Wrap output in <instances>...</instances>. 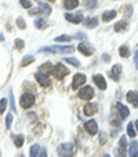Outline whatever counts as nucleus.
Segmentation results:
<instances>
[{
  "label": "nucleus",
  "instance_id": "obj_1",
  "mask_svg": "<svg viewBox=\"0 0 138 157\" xmlns=\"http://www.w3.org/2000/svg\"><path fill=\"white\" fill-rule=\"evenodd\" d=\"M75 48L73 46H53V48H41L39 49V52H48V53H62V54H69L73 53Z\"/></svg>",
  "mask_w": 138,
  "mask_h": 157
},
{
  "label": "nucleus",
  "instance_id": "obj_2",
  "mask_svg": "<svg viewBox=\"0 0 138 157\" xmlns=\"http://www.w3.org/2000/svg\"><path fill=\"white\" fill-rule=\"evenodd\" d=\"M57 151H58V154L61 157H72V154H73V145H72V143L59 145Z\"/></svg>",
  "mask_w": 138,
  "mask_h": 157
},
{
  "label": "nucleus",
  "instance_id": "obj_3",
  "mask_svg": "<svg viewBox=\"0 0 138 157\" xmlns=\"http://www.w3.org/2000/svg\"><path fill=\"white\" fill-rule=\"evenodd\" d=\"M51 74H53L55 78H58V79H61V78L66 77V75L69 74V70H68L64 64H61V63H58V64H57L55 67H54V68H53V71H51Z\"/></svg>",
  "mask_w": 138,
  "mask_h": 157
},
{
  "label": "nucleus",
  "instance_id": "obj_4",
  "mask_svg": "<svg viewBox=\"0 0 138 157\" xmlns=\"http://www.w3.org/2000/svg\"><path fill=\"white\" fill-rule=\"evenodd\" d=\"M19 104L22 109H29V107H32L35 104V96L30 95V93H25V95L21 96Z\"/></svg>",
  "mask_w": 138,
  "mask_h": 157
},
{
  "label": "nucleus",
  "instance_id": "obj_5",
  "mask_svg": "<svg viewBox=\"0 0 138 157\" xmlns=\"http://www.w3.org/2000/svg\"><path fill=\"white\" fill-rule=\"evenodd\" d=\"M77 49H79V52L83 56H91V54L94 53V48L90 43H87V42H80Z\"/></svg>",
  "mask_w": 138,
  "mask_h": 157
},
{
  "label": "nucleus",
  "instance_id": "obj_6",
  "mask_svg": "<svg viewBox=\"0 0 138 157\" xmlns=\"http://www.w3.org/2000/svg\"><path fill=\"white\" fill-rule=\"evenodd\" d=\"M94 96V89L91 86H84L83 89H80L79 92V98L83 99V100H91Z\"/></svg>",
  "mask_w": 138,
  "mask_h": 157
},
{
  "label": "nucleus",
  "instance_id": "obj_7",
  "mask_svg": "<svg viewBox=\"0 0 138 157\" xmlns=\"http://www.w3.org/2000/svg\"><path fill=\"white\" fill-rule=\"evenodd\" d=\"M35 77H36V81H37L41 86H50L51 85V81H50V78H48V75L46 74V72L39 71V72H36Z\"/></svg>",
  "mask_w": 138,
  "mask_h": 157
},
{
  "label": "nucleus",
  "instance_id": "obj_8",
  "mask_svg": "<svg viewBox=\"0 0 138 157\" xmlns=\"http://www.w3.org/2000/svg\"><path fill=\"white\" fill-rule=\"evenodd\" d=\"M86 83V77L83 74H76L73 77V82H72V89H77Z\"/></svg>",
  "mask_w": 138,
  "mask_h": 157
},
{
  "label": "nucleus",
  "instance_id": "obj_9",
  "mask_svg": "<svg viewBox=\"0 0 138 157\" xmlns=\"http://www.w3.org/2000/svg\"><path fill=\"white\" fill-rule=\"evenodd\" d=\"M84 129L87 131L90 135H95V133L98 132V125L94 120H90V121H87L84 124Z\"/></svg>",
  "mask_w": 138,
  "mask_h": 157
},
{
  "label": "nucleus",
  "instance_id": "obj_10",
  "mask_svg": "<svg viewBox=\"0 0 138 157\" xmlns=\"http://www.w3.org/2000/svg\"><path fill=\"white\" fill-rule=\"evenodd\" d=\"M65 18H66L68 21L73 22V24H82L83 20H84V17H83L82 13H79L77 15H73V14H69V13H66V14H65Z\"/></svg>",
  "mask_w": 138,
  "mask_h": 157
},
{
  "label": "nucleus",
  "instance_id": "obj_11",
  "mask_svg": "<svg viewBox=\"0 0 138 157\" xmlns=\"http://www.w3.org/2000/svg\"><path fill=\"white\" fill-rule=\"evenodd\" d=\"M93 81H94V83L100 89H102V90H105V89H106V81H105V78H104L101 74L94 75V77H93Z\"/></svg>",
  "mask_w": 138,
  "mask_h": 157
},
{
  "label": "nucleus",
  "instance_id": "obj_12",
  "mask_svg": "<svg viewBox=\"0 0 138 157\" xmlns=\"http://www.w3.org/2000/svg\"><path fill=\"white\" fill-rule=\"evenodd\" d=\"M126 136H122L120 140H119V149L116 150V153H119L120 157H126Z\"/></svg>",
  "mask_w": 138,
  "mask_h": 157
},
{
  "label": "nucleus",
  "instance_id": "obj_13",
  "mask_svg": "<svg viewBox=\"0 0 138 157\" xmlns=\"http://www.w3.org/2000/svg\"><path fill=\"white\" fill-rule=\"evenodd\" d=\"M127 101H130L133 106L138 109V93L134 92V90L129 92V93H127Z\"/></svg>",
  "mask_w": 138,
  "mask_h": 157
},
{
  "label": "nucleus",
  "instance_id": "obj_14",
  "mask_svg": "<svg viewBox=\"0 0 138 157\" xmlns=\"http://www.w3.org/2000/svg\"><path fill=\"white\" fill-rule=\"evenodd\" d=\"M97 104H93V103H88L84 106V109H83V111H84L86 116H93V114L97 113Z\"/></svg>",
  "mask_w": 138,
  "mask_h": 157
},
{
  "label": "nucleus",
  "instance_id": "obj_15",
  "mask_svg": "<svg viewBox=\"0 0 138 157\" xmlns=\"http://www.w3.org/2000/svg\"><path fill=\"white\" fill-rule=\"evenodd\" d=\"M116 107H118V110H119V113H120V117H122V118H127V117H129L130 110L127 109L126 106H123L120 101H118V103H116Z\"/></svg>",
  "mask_w": 138,
  "mask_h": 157
},
{
  "label": "nucleus",
  "instance_id": "obj_16",
  "mask_svg": "<svg viewBox=\"0 0 138 157\" xmlns=\"http://www.w3.org/2000/svg\"><path fill=\"white\" fill-rule=\"evenodd\" d=\"M86 22H84V25H86V27H87L88 28V29H94V28H97L98 27V18H93V17H91V18H86Z\"/></svg>",
  "mask_w": 138,
  "mask_h": 157
},
{
  "label": "nucleus",
  "instance_id": "obj_17",
  "mask_svg": "<svg viewBox=\"0 0 138 157\" xmlns=\"http://www.w3.org/2000/svg\"><path fill=\"white\" fill-rule=\"evenodd\" d=\"M120 74H122V65L120 64L113 65V68H112V78L115 81H119L120 79Z\"/></svg>",
  "mask_w": 138,
  "mask_h": 157
},
{
  "label": "nucleus",
  "instance_id": "obj_18",
  "mask_svg": "<svg viewBox=\"0 0 138 157\" xmlns=\"http://www.w3.org/2000/svg\"><path fill=\"white\" fill-rule=\"evenodd\" d=\"M79 6V0H64V7L66 10H73Z\"/></svg>",
  "mask_w": 138,
  "mask_h": 157
},
{
  "label": "nucleus",
  "instance_id": "obj_19",
  "mask_svg": "<svg viewBox=\"0 0 138 157\" xmlns=\"http://www.w3.org/2000/svg\"><path fill=\"white\" fill-rule=\"evenodd\" d=\"M115 17H116V11H115V10H109V11H105V13L102 14L104 22H109V21L113 20Z\"/></svg>",
  "mask_w": 138,
  "mask_h": 157
},
{
  "label": "nucleus",
  "instance_id": "obj_20",
  "mask_svg": "<svg viewBox=\"0 0 138 157\" xmlns=\"http://www.w3.org/2000/svg\"><path fill=\"white\" fill-rule=\"evenodd\" d=\"M129 156H130V157H135V156H138V143H137V142H131V143H130Z\"/></svg>",
  "mask_w": 138,
  "mask_h": 157
},
{
  "label": "nucleus",
  "instance_id": "obj_21",
  "mask_svg": "<svg viewBox=\"0 0 138 157\" xmlns=\"http://www.w3.org/2000/svg\"><path fill=\"white\" fill-rule=\"evenodd\" d=\"M127 27H129V24H127L126 21H120V22H118V24L115 25V31L116 32H123V31L127 29Z\"/></svg>",
  "mask_w": 138,
  "mask_h": 157
},
{
  "label": "nucleus",
  "instance_id": "obj_22",
  "mask_svg": "<svg viewBox=\"0 0 138 157\" xmlns=\"http://www.w3.org/2000/svg\"><path fill=\"white\" fill-rule=\"evenodd\" d=\"M47 21L44 20V18H40V20H36L35 21V27L39 28V29H44V28L47 27Z\"/></svg>",
  "mask_w": 138,
  "mask_h": 157
},
{
  "label": "nucleus",
  "instance_id": "obj_23",
  "mask_svg": "<svg viewBox=\"0 0 138 157\" xmlns=\"http://www.w3.org/2000/svg\"><path fill=\"white\" fill-rule=\"evenodd\" d=\"M24 140H25L24 135H17V136L14 138V143H15V146H17V147H21V146L24 145Z\"/></svg>",
  "mask_w": 138,
  "mask_h": 157
},
{
  "label": "nucleus",
  "instance_id": "obj_24",
  "mask_svg": "<svg viewBox=\"0 0 138 157\" xmlns=\"http://www.w3.org/2000/svg\"><path fill=\"white\" fill-rule=\"evenodd\" d=\"M119 54H120L122 57H124V59H126V57L130 56V49L127 48V46H122V48L119 49Z\"/></svg>",
  "mask_w": 138,
  "mask_h": 157
},
{
  "label": "nucleus",
  "instance_id": "obj_25",
  "mask_svg": "<svg viewBox=\"0 0 138 157\" xmlns=\"http://www.w3.org/2000/svg\"><path fill=\"white\" fill-rule=\"evenodd\" d=\"M65 61H66V63H69V64H72V65H73V67H76V68H79V67H80V63H79V60L73 59V57H66V59H65Z\"/></svg>",
  "mask_w": 138,
  "mask_h": 157
},
{
  "label": "nucleus",
  "instance_id": "obj_26",
  "mask_svg": "<svg viewBox=\"0 0 138 157\" xmlns=\"http://www.w3.org/2000/svg\"><path fill=\"white\" fill-rule=\"evenodd\" d=\"M39 150H40V147H39V145H33L32 147H30L29 156H30V157H37V154H39Z\"/></svg>",
  "mask_w": 138,
  "mask_h": 157
},
{
  "label": "nucleus",
  "instance_id": "obj_27",
  "mask_svg": "<svg viewBox=\"0 0 138 157\" xmlns=\"http://www.w3.org/2000/svg\"><path fill=\"white\" fill-rule=\"evenodd\" d=\"M6 107H7V99L6 98L0 99V114H3L6 111Z\"/></svg>",
  "mask_w": 138,
  "mask_h": 157
},
{
  "label": "nucleus",
  "instance_id": "obj_28",
  "mask_svg": "<svg viewBox=\"0 0 138 157\" xmlns=\"http://www.w3.org/2000/svg\"><path fill=\"white\" fill-rule=\"evenodd\" d=\"M35 61V59H33L32 56H27L24 57V60H22V63H21V67H25L27 64H30V63Z\"/></svg>",
  "mask_w": 138,
  "mask_h": 157
},
{
  "label": "nucleus",
  "instance_id": "obj_29",
  "mask_svg": "<svg viewBox=\"0 0 138 157\" xmlns=\"http://www.w3.org/2000/svg\"><path fill=\"white\" fill-rule=\"evenodd\" d=\"M69 40H72V36H68V35H61L55 38V42H69Z\"/></svg>",
  "mask_w": 138,
  "mask_h": 157
},
{
  "label": "nucleus",
  "instance_id": "obj_30",
  "mask_svg": "<svg viewBox=\"0 0 138 157\" xmlns=\"http://www.w3.org/2000/svg\"><path fill=\"white\" fill-rule=\"evenodd\" d=\"M127 135H129L130 138H134L135 136V131H134V127H133V124L127 125Z\"/></svg>",
  "mask_w": 138,
  "mask_h": 157
},
{
  "label": "nucleus",
  "instance_id": "obj_31",
  "mask_svg": "<svg viewBox=\"0 0 138 157\" xmlns=\"http://www.w3.org/2000/svg\"><path fill=\"white\" fill-rule=\"evenodd\" d=\"M17 25H18V28H19V29H25V28H27L25 21H24V18H22V17H18L17 18Z\"/></svg>",
  "mask_w": 138,
  "mask_h": 157
},
{
  "label": "nucleus",
  "instance_id": "obj_32",
  "mask_svg": "<svg viewBox=\"0 0 138 157\" xmlns=\"http://www.w3.org/2000/svg\"><path fill=\"white\" fill-rule=\"evenodd\" d=\"M24 46H25V43H24V40H22V39H17V40H15V48H17L18 50H22V49H24Z\"/></svg>",
  "mask_w": 138,
  "mask_h": 157
},
{
  "label": "nucleus",
  "instance_id": "obj_33",
  "mask_svg": "<svg viewBox=\"0 0 138 157\" xmlns=\"http://www.w3.org/2000/svg\"><path fill=\"white\" fill-rule=\"evenodd\" d=\"M11 124H12V114H7V122H6V128L10 129L11 128Z\"/></svg>",
  "mask_w": 138,
  "mask_h": 157
},
{
  "label": "nucleus",
  "instance_id": "obj_34",
  "mask_svg": "<svg viewBox=\"0 0 138 157\" xmlns=\"http://www.w3.org/2000/svg\"><path fill=\"white\" fill-rule=\"evenodd\" d=\"M21 4H22L24 9H30L32 7V3H30L29 0H21Z\"/></svg>",
  "mask_w": 138,
  "mask_h": 157
},
{
  "label": "nucleus",
  "instance_id": "obj_35",
  "mask_svg": "<svg viewBox=\"0 0 138 157\" xmlns=\"http://www.w3.org/2000/svg\"><path fill=\"white\" fill-rule=\"evenodd\" d=\"M95 4H97L95 3V0H87V2H86V6H87L88 9H93Z\"/></svg>",
  "mask_w": 138,
  "mask_h": 157
},
{
  "label": "nucleus",
  "instance_id": "obj_36",
  "mask_svg": "<svg viewBox=\"0 0 138 157\" xmlns=\"http://www.w3.org/2000/svg\"><path fill=\"white\" fill-rule=\"evenodd\" d=\"M10 100H11V110L15 111V103H14V96H12V92H10Z\"/></svg>",
  "mask_w": 138,
  "mask_h": 157
},
{
  "label": "nucleus",
  "instance_id": "obj_37",
  "mask_svg": "<svg viewBox=\"0 0 138 157\" xmlns=\"http://www.w3.org/2000/svg\"><path fill=\"white\" fill-rule=\"evenodd\" d=\"M134 63H135V67H138V50L135 52V57H134Z\"/></svg>",
  "mask_w": 138,
  "mask_h": 157
},
{
  "label": "nucleus",
  "instance_id": "obj_38",
  "mask_svg": "<svg viewBox=\"0 0 138 157\" xmlns=\"http://www.w3.org/2000/svg\"><path fill=\"white\" fill-rule=\"evenodd\" d=\"M47 156V150H46V149H43V150H41V153H40V156L39 157H46Z\"/></svg>",
  "mask_w": 138,
  "mask_h": 157
},
{
  "label": "nucleus",
  "instance_id": "obj_39",
  "mask_svg": "<svg viewBox=\"0 0 138 157\" xmlns=\"http://www.w3.org/2000/svg\"><path fill=\"white\" fill-rule=\"evenodd\" d=\"M106 139H108V138H106V135H101V143L106 142Z\"/></svg>",
  "mask_w": 138,
  "mask_h": 157
},
{
  "label": "nucleus",
  "instance_id": "obj_40",
  "mask_svg": "<svg viewBox=\"0 0 138 157\" xmlns=\"http://www.w3.org/2000/svg\"><path fill=\"white\" fill-rule=\"evenodd\" d=\"M102 59H104V61H106V63H108L109 60H111V59H109V56H108V54H104V57H102Z\"/></svg>",
  "mask_w": 138,
  "mask_h": 157
},
{
  "label": "nucleus",
  "instance_id": "obj_41",
  "mask_svg": "<svg viewBox=\"0 0 138 157\" xmlns=\"http://www.w3.org/2000/svg\"><path fill=\"white\" fill-rule=\"evenodd\" d=\"M135 122V128H137V131H138V120H137V121H134Z\"/></svg>",
  "mask_w": 138,
  "mask_h": 157
},
{
  "label": "nucleus",
  "instance_id": "obj_42",
  "mask_svg": "<svg viewBox=\"0 0 138 157\" xmlns=\"http://www.w3.org/2000/svg\"><path fill=\"white\" fill-rule=\"evenodd\" d=\"M105 157H111V156H108V154H106V156H105Z\"/></svg>",
  "mask_w": 138,
  "mask_h": 157
},
{
  "label": "nucleus",
  "instance_id": "obj_43",
  "mask_svg": "<svg viewBox=\"0 0 138 157\" xmlns=\"http://www.w3.org/2000/svg\"><path fill=\"white\" fill-rule=\"evenodd\" d=\"M48 2H54V0H48Z\"/></svg>",
  "mask_w": 138,
  "mask_h": 157
},
{
  "label": "nucleus",
  "instance_id": "obj_44",
  "mask_svg": "<svg viewBox=\"0 0 138 157\" xmlns=\"http://www.w3.org/2000/svg\"><path fill=\"white\" fill-rule=\"evenodd\" d=\"M0 156H2V153H0Z\"/></svg>",
  "mask_w": 138,
  "mask_h": 157
},
{
  "label": "nucleus",
  "instance_id": "obj_45",
  "mask_svg": "<svg viewBox=\"0 0 138 157\" xmlns=\"http://www.w3.org/2000/svg\"><path fill=\"white\" fill-rule=\"evenodd\" d=\"M135 157H137V156H135Z\"/></svg>",
  "mask_w": 138,
  "mask_h": 157
}]
</instances>
